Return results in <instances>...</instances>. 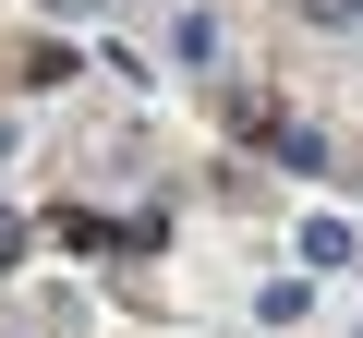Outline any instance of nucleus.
Returning <instances> with one entry per match:
<instances>
[{
	"label": "nucleus",
	"mask_w": 363,
	"mask_h": 338,
	"mask_svg": "<svg viewBox=\"0 0 363 338\" xmlns=\"http://www.w3.org/2000/svg\"><path fill=\"white\" fill-rule=\"evenodd\" d=\"M303 13H315V25H363V0H303Z\"/></svg>",
	"instance_id": "6"
},
{
	"label": "nucleus",
	"mask_w": 363,
	"mask_h": 338,
	"mask_svg": "<svg viewBox=\"0 0 363 338\" xmlns=\"http://www.w3.org/2000/svg\"><path fill=\"white\" fill-rule=\"evenodd\" d=\"M255 314H267V326H303V314H315V278H267Z\"/></svg>",
	"instance_id": "5"
},
{
	"label": "nucleus",
	"mask_w": 363,
	"mask_h": 338,
	"mask_svg": "<svg viewBox=\"0 0 363 338\" xmlns=\"http://www.w3.org/2000/svg\"><path fill=\"white\" fill-rule=\"evenodd\" d=\"M351 254H363V242H351V218H303V266H315V278H327V266H351Z\"/></svg>",
	"instance_id": "2"
},
{
	"label": "nucleus",
	"mask_w": 363,
	"mask_h": 338,
	"mask_svg": "<svg viewBox=\"0 0 363 338\" xmlns=\"http://www.w3.org/2000/svg\"><path fill=\"white\" fill-rule=\"evenodd\" d=\"M13 85H37V97H49V85H73V49H61V37H37V49L13 61Z\"/></svg>",
	"instance_id": "4"
},
{
	"label": "nucleus",
	"mask_w": 363,
	"mask_h": 338,
	"mask_svg": "<svg viewBox=\"0 0 363 338\" xmlns=\"http://www.w3.org/2000/svg\"><path fill=\"white\" fill-rule=\"evenodd\" d=\"M279 169H303V182H327V169H339V145H327L315 121H279Z\"/></svg>",
	"instance_id": "1"
},
{
	"label": "nucleus",
	"mask_w": 363,
	"mask_h": 338,
	"mask_svg": "<svg viewBox=\"0 0 363 338\" xmlns=\"http://www.w3.org/2000/svg\"><path fill=\"white\" fill-rule=\"evenodd\" d=\"M169 61L206 73V61H218V13H182V25H169Z\"/></svg>",
	"instance_id": "3"
},
{
	"label": "nucleus",
	"mask_w": 363,
	"mask_h": 338,
	"mask_svg": "<svg viewBox=\"0 0 363 338\" xmlns=\"http://www.w3.org/2000/svg\"><path fill=\"white\" fill-rule=\"evenodd\" d=\"M0 266H25V218L13 206H0Z\"/></svg>",
	"instance_id": "7"
}]
</instances>
